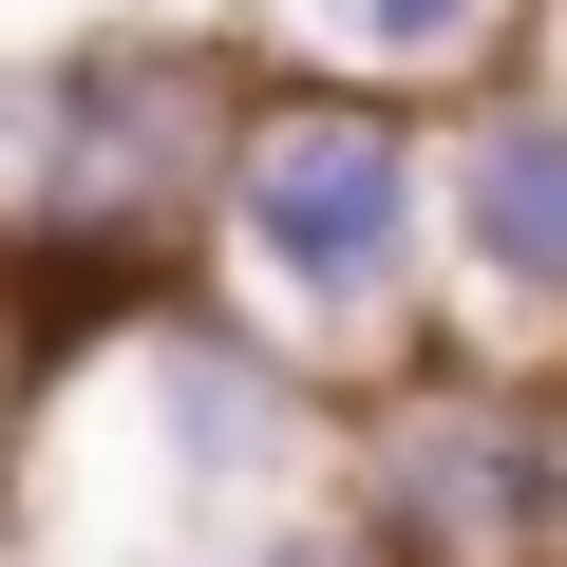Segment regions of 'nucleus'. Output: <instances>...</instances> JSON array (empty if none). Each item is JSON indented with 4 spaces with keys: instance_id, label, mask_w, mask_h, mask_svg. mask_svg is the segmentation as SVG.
<instances>
[{
    "instance_id": "obj_1",
    "label": "nucleus",
    "mask_w": 567,
    "mask_h": 567,
    "mask_svg": "<svg viewBox=\"0 0 567 567\" xmlns=\"http://www.w3.org/2000/svg\"><path fill=\"white\" fill-rule=\"evenodd\" d=\"M227 303H265L303 360H398L454 303V246H435V152L379 76H265L246 152H227Z\"/></svg>"
},
{
    "instance_id": "obj_2",
    "label": "nucleus",
    "mask_w": 567,
    "mask_h": 567,
    "mask_svg": "<svg viewBox=\"0 0 567 567\" xmlns=\"http://www.w3.org/2000/svg\"><path fill=\"white\" fill-rule=\"evenodd\" d=\"M360 529L398 567H567V416L529 379H398L360 416Z\"/></svg>"
},
{
    "instance_id": "obj_3",
    "label": "nucleus",
    "mask_w": 567,
    "mask_h": 567,
    "mask_svg": "<svg viewBox=\"0 0 567 567\" xmlns=\"http://www.w3.org/2000/svg\"><path fill=\"white\" fill-rule=\"evenodd\" d=\"M435 246H454V303L511 341H567V95H473L435 133Z\"/></svg>"
},
{
    "instance_id": "obj_4",
    "label": "nucleus",
    "mask_w": 567,
    "mask_h": 567,
    "mask_svg": "<svg viewBox=\"0 0 567 567\" xmlns=\"http://www.w3.org/2000/svg\"><path fill=\"white\" fill-rule=\"evenodd\" d=\"M322 20H341L360 76H454V58H492V39L529 20V0H322Z\"/></svg>"
},
{
    "instance_id": "obj_5",
    "label": "nucleus",
    "mask_w": 567,
    "mask_h": 567,
    "mask_svg": "<svg viewBox=\"0 0 567 567\" xmlns=\"http://www.w3.org/2000/svg\"><path fill=\"white\" fill-rule=\"evenodd\" d=\"M246 567H398V548H379V529H360V511H341V529H265V548H246Z\"/></svg>"
}]
</instances>
